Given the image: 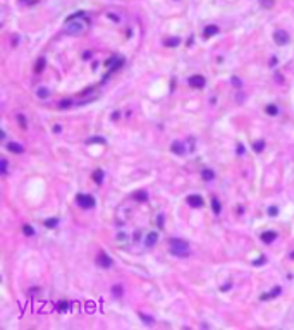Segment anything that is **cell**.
Wrapping results in <instances>:
<instances>
[{
    "label": "cell",
    "mask_w": 294,
    "mask_h": 330,
    "mask_svg": "<svg viewBox=\"0 0 294 330\" xmlns=\"http://www.w3.org/2000/svg\"><path fill=\"white\" fill-rule=\"evenodd\" d=\"M170 248H172V253L177 256H186L187 255V249H189V244H187V241L184 239H177V237H172L170 241Z\"/></svg>",
    "instance_id": "1"
},
{
    "label": "cell",
    "mask_w": 294,
    "mask_h": 330,
    "mask_svg": "<svg viewBox=\"0 0 294 330\" xmlns=\"http://www.w3.org/2000/svg\"><path fill=\"white\" fill-rule=\"evenodd\" d=\"M86 24L83 21H76V17H69L67 19V28H65V33L67 35H79V33L84 31Z\"/></svg>",
    "instance_id": "2"
},
{
    "label": "cell",
    "mask_w": 294,
    "mask_h": 330,
    "mask_svg": "<svg viewBox=\"0 0 294 330\" xmlns=\"http://www.w3.org/2000/svg\"><path fill=\"white\" fill-rule=\"evenodd\" d=\"M76 201L79 203L83 208H93L95 206V198L90 196V194H79L76 198Z\"/></svg>",
    "instance_id": "3"
},
{
    "label": "cell",
    "mask_w": 294,
    "mask_h": 330,
    "mask_svg": "<svg viewBox=\"0 0 294 330\" xmlns=\"http://www.w3.org/2000/svg\"><path fill=\"white\" fill-rule=\"evenodd\" d=\"M273 40H275L277 45H286L289 41V35L284 29H277V31L273 33Z\"/></svg>",
    "instance_id": "4"
},
{
    "label": "cell",
    "mask_w": 294,
    "mask_h": 330,
    "mask_svg": "<svg viewBox=\"0 0 294 330\" xmlns=\"http://www.w3.org/2000/svg\"><path fill=\"white\" fill-rule=\"evenodd\" d=\"M205 83H206V79H205L203 76H200V74L191 76V78H189V84H191L193 88H203Z\"/></svg>",
    "instance_id": "5"
},
{
    "label": "cell",
    "mask_w": 294,
    "mask_h": 330,
    "mask_svg": "<svg viewBox=\"0 0 294 330\" xmlns=\"http://www.w3.org/2000/svg\"><path fill=\"white\" fill-rule=\"evenodd\" d=\"M187 203L194 208H200V206H203V198L200 194H193V196H187Z\"/></svg>",
    "instance_id": "6"
},
{
    "label": "cell",
    "mask_w": 294,
    "mask_h": 330,
    "mask_svg": "<svg viewBox=\"0 0 294 330\" xmlns=\"http://www.w3.org/2000/svg\"><path fill=\"white\" fill-rule=\"evenodd\" d=\"M96 263H98L100 266H103V268H108V266L112 265V260H110V258H108L105 253H100V255H98V258H96Z\"/></svg>",
    "instance_id": "7"
},
{
    "label": "cell",
    "mask_w": 294,
    "mask_h": 330,
    "mask_svg": "<svg viewBox=\"0 0 294 330\" xmlns=\"http://www.w3.org/2000/svg\"><path fill=\"white\" fill-rule=\"evenodd\" d=\"M217 33H219V26H215V24H210V26L205 28L203 36H205V38H212V36H215Z\"/></svg>",
    "instance_id": "8"
},
{
    "label": "cell",
    "mask_w": 294,
    "mask_h": 330,
    "mask_svg": "<svg viewBox=\"0 0 294 330\" xmlns=\"http://www.w3.org/2000/svg\"><path fill=\"white\" fill-rule=\"evenodd\" d=\"M260 237H262V241H263V243H267V244H270L272 241H275L277 234H275V232H272V230H268V232H263V234L260 236Z\"/></svg>",
    "instance_id": "9"
},
{
    "label": "cell",
    "mask_w": 294,
    "mask_h": 330,
    "mask_svg": "<svg viewBox=\"0 0 294 330\" xmlns=\"http://www.w3.org/2000/svg\"><path fill=\"white\" fill-rule=\"evenodd\" d=\"M7 150H9V151H12V153H17V155L24 151V148H22L19 143H9V144H7Z\"/></svg>",
    "instance_id": "10"
},
{
    "label": "cell",
    "mask_w": 294,
    "mask_h": 330,
    "mask_svg": "<svg viewBox=\"0 0 294 330\" xmlns=\"http://www.w3.org/2000/svg\"><path fill=\"white\" fill-rule=\"evenodd\" d=\"M157 241H158V234H157V232H150L148 237H146V246H148V248H150V246H155Z\"/></svg>",
    "instance_id": "11"
},
{
    "label": "cell",
    "mask_w": 294,
    "mask_h": 330,
    "mask_svg": "<svg viewBox=\"0 0 294 330\" xmlns=\"http://www.w3.org/2000/svg\"><path fill=\"white\" fill-rule=\"evenodd\" d=\"M279 294H280V287H273L272 292H268V294H262V296H260V299H262V301H267V299L275 298V296H279Z\"/></svg>",
    "instance_id": "12"
},
{
    "label": "cell",
    "mask_w": 294,
    "mask_h": 330,
    "mask_svg": "<svg viewBox=\"0 0 294 330\" xmlns=\"http://www.w3.org/2000/svg\"><path fill=\"white\" fill-rule=\"evenodd\" d=\"M170 148L176 155H184V146H182V143H179V141H174Z\"/></svg>",
    "instance_id": "13"
},
{
    "label": "cell",
    "mask_w": 294,
    "mask_h": 330,
    "mask_svg": "<svg viewBox=\"0 0 294 330\" xmlns=\"http://www.w3.org/2000/svg\"><path fill=\"white\" fill-rule=\"evenodd\" d=\"M201 176H203L205 181H213V179H215V174H213V170H212V169H203Z\"/></svg>",
    "instance_id": "14"
},
{
    "label": "cell",
    "mask_w": 294,
    "mask_h": 330,
    "mask_svg": "<svg viewBox=\"0 0 294 330\" xmlns=\"http://www.w3.org/2000/svg\"><path fill=\"white\" fill-rule=\"evenodd\" d=\"M93 181H95V182H98V184H100V182L103 181V170H102V169H98V170H95V174H93Z\"/></svg>",
    "instance_id": "15"
},
{
    "label": "cell",
    "mask_w": 294,
    "mask_h": 330,
    "mask_svg": "<svg viewBox=\"0 0 294 330\" xmlns=\"http://www.w3.org/2000/svg\"><path fill=\"white\" fill-rule=\"evenodd\" d=\"M265 110H267L268 115H277V114H279L277 105H267V108H265Z\"/></svg>",
    "instance_id": "16"
},
{
    "label": "cell",
    "mask_w": 294,
    "mask_h": 330,
    "mask_svg": "<svg viewBox=\"0 0 294 330\" xmlns=\"http://www.w3.org/2000/svg\"><path fill=\"white\" fill-rule=\"evenodd\" d=\"M43 67H45V59H38L36 65H35V72H41Z\"/></svg>",
    "instance_id": "17"
},
{
    "label": "cell",
    "mask_w": 294,
    "mask_h": 330,
    "mask_svg": "<svg viewBox=\"0 0 294 330\" xmlns=\"http://www.w3.org/2000/svg\"><path fill=\"white\" fill-rule=\"evenodd\" d=\"M263 148H265V141H256V143L253 144V150H255L256 153H260Z\"/></svg>",
    "instance_id": "18"
},
{
    "label": "cell",
    "mask_w": 294,
    "mask_h": 330,
    "mask_svg": "<svg viewBox=\"0 0 294 330\" xmlns=\"http://www.w3.org/2000/svg\"><path fill=\"white\" fill-rule=\"evenodd\" d=\"M212 208H213L215 213H220V203L217 198H212Z\"/></svg>",
    "instance_id": "19"
},
{
    "label": "cell",
    "mask_w": 294,
    "mask_h": 330,
    "mask_svg": "<svg viewBox=\"0 0 294 330\" xmlns=\"http://www.w3.org/2000/svg\"><path fill=\"white\" fill-rule=\"evenodd\" d=\"M179 41H181L179 38H170V40H167V41H165V47H177Z\"/></svg>",
    "instance_id": "20"
},
{
    "label": "cell",
    "mask_w": 294,
    "mask_h": 330,
    "mask_svg": "<svg viewBox=\"0 0 294 330\" xmlns=\"http://www.w3.org/2000/svg\"><path fill=\"white\" fill-rule=\"evenodd\" d=\"M22 230H24V234H26V236H33V234H35V230H33L31 225H24Z\"/></svg>",
    "instance_id": "21"
},
{
    "label": "cell",
    "mask_w": 294,
    "mask_h": 330,
    "mask_svg": "<svg viewBox=\"0 0 294 330\" xmlns=\"http://www.w3.org/2000/svg\"><path fill=\"white\" fill-rule=\"evenodd\" d=\"M38 96H40V98H47V96H48V90H47V88H40V90H38Z\"/></svg>",
    "instance_id": "22"
},
{
    "label": "cell",
    "mask_w": 294,
    "mask_h": 330,
    "mask_svg": "<svg viewBox=\"0 0 294 330\" xmlns=\"http://www.w3.org/2000/svg\"><path fill=\"white\" fill-rule=\"evenodd\" d=\"M67 308H69V303H67V301H60L59 311H67Z\"/></svg>",
    "instance_id": "23"
},
{
    "label": "cell",
    "mask_w": 294,
    "mask_h": 330,
    "mask_svg": "<svg viewBox=\"0 0 294 330\" xmlns=\"http://www.w3.org/2000/svg\"><path fill=\"white\" fill-rule=\"evenodd\" d=\"M45 225L47 227H55L57 225V218H48L47 222H45Z\"/></svg>",
    "instance_id": "24"
},
{
    "label": "cell",
    "mask_w": 294,
    "mask_h": 330,
    "mask_svg": "<svg viewBox=\"0 0 294 330\" xmlns=\"http://www.w3.org/2000/svg\"><path fill=\"white\" fill-rule=\"evenodd\" d=\"M139 316H141V320H143V322H146V323H153V318H148V315H139Z\"/></svg>",
    "instance_id": "25"
},
{
    "label": "cell",
    "mask_w": 294,
    "mask_h": 330,
    "mask_svg": "<svg viewBox=\"0 0 294 330\" xmlns=\"http://www.w3.org/2000/svg\"><path fill=\"white\" fill-rule=\"evenodd\" d=\"M95 141H98V143H105V139H103V138H100V136H96V138L90 139V141H88V143H95Z\"/></svg>",
    "instance_id": "26"
},
{
    "label": "cell",
    "mask_w": 294,
    "mask_h": 330,
    "mask_svg": "<svg viewBox=\"0 0 294 330\" xmlns=\"http://www.w3.org/2000/svg\"><path fill=\"white\" fill-rule=\"evenodd\" d=\"M136 200H141V201H144V200H146V194H144L143 191H139V194H136Z\"/></svg>",
    "instance_id": "27"
},
{
    "label": "cell",
    "mask_w": 294,
    "mask_h": 330,
    "mask_svg": "<svg viewBox=\"0 0 294 330\" xmlns=\"http://www.w3.org/2000/svg\"><path fill=\"white\" fill-rule=\"evenodd\" d=\"M262 4L265 7H272L273 5V0H262Z\"/></svg>",
    "instance_id": "28"
},
{
    "label": "cell",
    "mask_w": 294,
    "mask_h": 330,
    "mask_svg": "<svg viewBox=\"0 0 294 330\" xmlns=\"http://www.w3.org/2000/svg\"><path fill=\"white\" fill-rule=\"evenodd\" d=\"M263 263H265V256H262V258H258V260L255 261V265H256V266L258 265H263Z\"/></svg>",
    "instance_id": "29"
},
{
    "label": "cell",
    "mask_w": 294,
    "mask_h": 330,
    "mask_svg": "<svg viewBox=\"0 0 294 330\" xmlns=\"http://www.w3.org/2000/svg\"><path fill=\"white\" fill-rule=\"evenodd\" d=\"M2 172L4 174L7 172V160H2Z\"/></svg>",
    "instance_id": "30"
},
{
    "label": "cell",
    "mask_w": 294,
    "mask_h": 330,
    "mask_svg": "<svg viewBox=\"0 0 294 330\" xmlns=\"http://www.w3.org/2000/svg\"><path fill=\"white\" fill-rule=\"evenodd\" d=\"M71 105V100H64V101H60V107L64 108V107H69Z\"/></svg>",
    "instance_id": "31"
},
{
    "label": "cell",
    "mask_w": 294,
    "mask_h": 330,
    "mask_svg": "<svg viewBox=\"0 0 294 330\" xmlns=\"http://www.w3.org/2000/svg\"><path fill=\"white\" fill-rule=\"evenodd\" d=\"M17 119H19V122H21V126H22V127H26V120H24V117H22V115H19Z\"/></svg>",
    "instance_id": "32"
},
{
    "label": "cell",
    "mask_w": 294,
    "mask_h": 330,
    "mask_svg": "<svg viewBox=\"0 0 294 330\" xmlns=\"http://www.w3.org/2000/svg\"><path fill=\"white\" fill-rule=\"evenodd\" d=\"M114 292H115V296H121V285H115L114 287Z\"/></svg>",
    "instance_id": "33"
},
{
    "label": "cell",
    "mask_w": 294,
    "mask_h": 330,
    "mask_svg": "<svg viewBox=\"0 0 294 330\" xmlns=\"http://www.w3.org/2000/svg\"><path fill=\"white\" fill-rule=\"evenodd\" d=\"M232 84H236V86H241V81L237 79V78H232Z\"/></svg>",
    "instance_id": "34"
},
{
    "label": "cell",
    "mask_w": 294,
    "mask_h": 330,
    "mask_svg": "<svg viewBox=\"0 0 294 330\" xmlns=\"http://www.w3.org/2000/svg\"><path fill=\"white\" fill-rule=\"evenodd\" d=\"M268 213H270V215H277V208H270V210H268Z\"/></svg>",
    "instance_id": "35"
},
{
    "label": "cell",
    "mask_w": 294,
    "mask_h": 330,
    "mask_svg": "<svg viewBox=\"0 0 294 330\" xmlns=\"http://www.w3.org/2000/svg\"><path fill=\"white\" fill-rule=\"evenodd\" d=\"M273 64H277V59H275V57H272V59H270V65H273Z\"/></svg>",
    "instance_id": "36"
},
{
    "label": "cell",
    "mask_w": 294,
    "mask_h": 330,
    "mask_svg": "<svg viewBox=\"0 0 294 330\" xmlns=\"http://www.w3.org/2000/svg\"><path fill=\"white\" fill-rule=\"evenodd\" d=\"M291 258H292V260H294V253H291Z\"/></svg>",
    "instance_id": "37"
}]
</instances>
